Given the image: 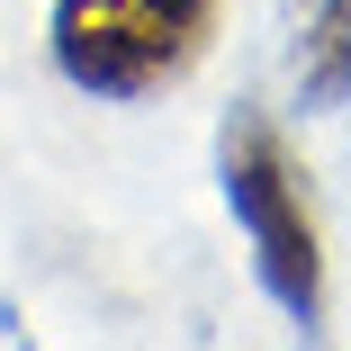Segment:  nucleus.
I'll return each instance as SVG.
<instances>
[{
	"label": "nucleus",
	"mask_w": 351,
	"mask_h": 351,
	"mask_svg": "<svg viewBox=\"0 0 351 351\" xmlns=\"http://www.w3.org/2000/svg\"><path fill=\"white\" fill-rule=\"evenodd\" d=\"M226 0H54V73L99 108L162 99L198 73V54L217 45Z\"/></svg>",
	"instance_id": "nucleus-1"
},
{
	"label": "nucleus",
	"mask_w": 351,
	"mask_h": 351,
	"mask_svg": "<svg viewBox=\"0 0 351 351\" xmlns=\"http://www.w3.org/2000/svg\"><path fill=\"white\" fill-rule=\"evenodd\" d=\"M289 82L315 117L351 99V0H289Z\"/></svg>",
	"instance_id": "nucleus-3"
},
{
	"label": "nucleus",
	"mask_w": 351,
	"mask_h": 351,
	"mask_svg": "<svg viewBox=\"0 0 351 351\" xmlns=\"http://www.w3.org/2000/svg\"><path fill=\"white\" fill-rule=\"evenodd\" d=\"M217 180H226V207H234V226L252 243V270H261L270 306L298 333H324V234H315V207H306L289 135L261 108H234L217 126Z\"/></svg>",
	"instance_id": "nucleus-2"
}]
</instances>
